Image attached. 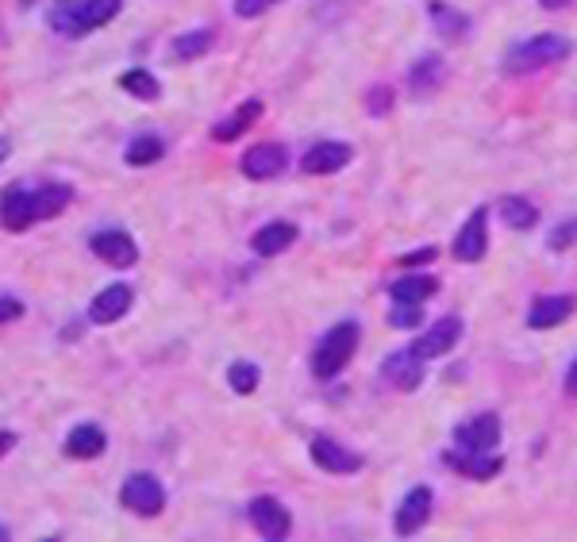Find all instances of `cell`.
<instances>
[{
	"label": "cell",
	"instance_id": "1",
	"mask_svg": "<svg viewBox=\"0 0 577 542\" xmlns=\"http://www.w3.org/2000/svg\"><path fill=\"white\" fill-rule=\"evenodd\" d=\"M124 0H58L51 8V27L58 35H89L97 27L112 24L120 16Z\"/></svg>",
	"mask_w": 577,
	"mask_h": 542
},
{
	"label": "cell",
	"instance_id": "2",
	"mask_svg": "<svg viewBox=\"0 0 577 542\" xmlns=\"http://www.w3.org/2000/svg\"><path fill=\"white\" fill-rule=\"evenodd\" d=\"M358 339H362V327L354 320L335 323L324 339L316 343V350H312V373H316V381H331V377H339V373L347 370L354 350H358Z\"/></svg>",
	"mask_w": 577,
	"mask_h": 542
},
{
	"label": "cell",
	"instance_id": "3",
	"mask_svg": "<svg viewBox=\"0 0 577 542\" xmlns=\"http://www.w3.org/2000/svg\"><path fill=\"white\" fill-rule=\"evenodd\" d=\"M566 54H570V43H566L562 35H535V39H524V43H516V47L504 54V70L512 77L535 74V70H543V66L562 62Z\"/></svg>",
	"mask_w": 577,
	"mask_h": 542
},
{
	"label": "cell",
	"instance_id": "4",
	"mask_svg": "<svg viewBox=\"0 0 577 542\" xmlns=\"http://www.w3.org/2000/svg\"><path fill=\"white\" fill-rule=\"evenodd\" d=\"M120 504L131 508L135 516L151 519L166 508V489H162V481L154 473H131L124 481V489H120Z\"/></svg>",
	"mask_w": 577,
	"mask_h": 542
},
{
	"label": "cell",
	"instance_id": "5",
	"mask_svg": "<svg viewBox=\"0 0 577 542\" xmlns=\"http://www.w3.org/2000/svg\"><path fill=\"white\" fill-rule=\"evenodd\" d=\"M454 443H458V450H470V454H489L493 446L501 443V419H497V412H477V416L462 419L454 427Z\"/></svg>",
	"mask_w": 577,
	"mask_h": 542
},
{
	"label": "cell",
	"instance_id": "6",
	"mask_svg": "<svg viewBox=\"0 0 577 542\" xmlns=\"http://www.w3.org/2000/svg\"><path fill=\"white\" fill-rule=\"evenodd\" d=\"M247 516H251L254 531H258L262 539H270V542L289 539L293 516H289V508H285L277 496H254L251 508H247Z\"/></svg>",
	"mask_w": 577,
	"mask_h": 542
},
{
	"label": "cell",
	"instance_id": "7",
	"mask_svg": "<svg viewBox=\"0 0 577 542\" xmlns=\"http://www.w3.org/2000/svg\"><path fill=\"white\" fill-rule=\"evenodd\" d=\"M308 454H312V462L324 469V473H335V477H351V473H358V469L366 466L362 454H354V450H347L343 443H335L331 435H316V439L308 443Z\"/></svg>",
	"mask_w": 577,
	"mask_h": 542
},
{
	"label": "cell",
	"instance_id": "8",
	"mask_svg": "<svg viewBox=\"0 0 577 542\" xmlns=\"http://www.w3.org/2000/svg\"><path fill=\"white\" fill-rule=\"evenodd\" d=\"M424 366L427 358H420L412 346H404V350H393V354L381 362V377H385L393 389L412 393V389H420V381H424Z\"/></svg>",
	"mask_w": 577,
	"mask_h": 542
},
{
	"label": "cell",
	"instance_id": "9",
	"mask_svg": "<svg viewBox=\"0 0 577 542\" xmlns=\"http://www.w3.org/2000/svg\"><path fill=\"white\" fill-rule=\"evenodd\" d=\"M89 247L97 258H104L108 266H116V270H127V266H135L139 262V247H135V239L120 231V227H104L97 231L93 239H89Z\"/></svg>",
	"mask_w": 577,
	"mask_h": 542
},
{
	"label": "cell",
	"instance_id": "10",
	"mask_svg": "<svg viewBox=\"0 0 577 542\" xmlns=\"http://www.w3.org/2000/svg\"><path fill=\"white\" fill-rule=\"evenodd\" d=\"M0 223L8 231H27L39 223V212H35V189H24V185H8L4 197H0Z\"/></svg>",
	"mask_w": 577,
	"mask_h": 542
},
{
	"label": "cell",
	"instance_id": "11",
	"mask_svg": "<svg viewBox=\"0 0 577 542\" xmlns=\"http://www.w3.org/2000/svg\"><path fill=\"white\" fill-rule=\"evenodd\" d=\"M354 150L347 143H335V139H320L316 147L304 150L301 170L308 177H327V173H339L343 166H351Z\"/></svg>",
	"mask_w": 577,
	"mask_h": 542
},
{
	"label": "cell",
	"instance_id": "12",
	"mask_svg": "<svg viewBox=\"0 0 577 542\" xmlns=\"http://www.w3.org/2000/svg\"><path fill=\"white\" fill-rule=\"evenodd\" d=\"M239 166H243V177H251V181H274L289 166V154L277 143H258V147H251L243 154Z\"/></svg>",
	"mask_w": 577,
	"mask_h": 542
},
{
	"label": "cell",
	"instance_id": "13",
	"mask_svg": "<svg viewBox=\"0 0 577 542\" xmlns=\"http://www.w3.org/2000/svg\"><path fill=\"white\" fill-rule=\"evenodd\" d=\"M431 504H435V493H431L427 485H420V489H412V493L404 496L397 516H393V527H397L401 539H412L427 519H431Z\"/></svg>",
	"mask_w": 577,
	"mask_h": 542
},
{
	"label": "cell",
	"instance_id": "14",
	"mask_svg": "<svg viewBox=\"0 0 577 542\" xmlns=\"http://www.w3.org/2000/svg\"><path fill=\"white\" fill-rule=\"evenodd\" d=\"M485 223H489V212L477 208L466 220V227L458 231V239H454V258L458 262H481L485 258V250H489V227Z\"/></svg>",
	"mask_w": 577,
	"mask_h": 542
},
{
	"label": "cell",
	"instance_id": "15",
	"mask_svg": "<svg viewBox=\"0 0 577 542\" xmlns=\"http://www.w3.org/2000/svg\"><path fill=\"white\" fill-rule=\"evenodd\" d=\"M131 304H135V289H131V285H108V289H101V293L93 296V304H89V320L93 323L124 320Z\"/></svg>",
	"mask_w": 577,
	"mask_h": 542
},
{
	"label": "cell",
	"instance_id": "16",
	"mask_svg": "<svg viewBox=\"0 0 577 542\" xmlns=\"http://www.w3.org/2000/svg\"><path fill=\"white\" fill-rule=\"evenodd\" d=\"M577 300L570 293L562 296H543V300H535L531 304V312H527V327L531 331H551V327H558V323H566L570 316H574Z\"/></svg>",
	"mask_w": 577,
	"mask_h": 542
},
{
	"label": "cell",
	"instance_id": "17",
	"mask_svg": "<svg viewBox=\"0 0 577 542\" xmlns=\"http://www.w3.org/2000/svg\"><path fill=\"white\" fill-rule=\"evenodd\" d=\"M458 339H462V320H458V316H443V320L427 331L424 339H416V343H412V350H416L420 358L431 362V358H439V354L454 350Z\"/></svg>",
	"mask_w": 577,
	"mask_h": 542
},
{
	"label": "cell",
	"instance_id": "18",
	"mask_svg": "<svg viewBox=\"0 0 577 542\" xmlns=\"http://www.w3.org/2000/svg\"><path fill=\"white\" fill-rule=\"evenodd\" d=\"M104 446H108V435H104L97 423H81L66 435V458H77V462H89V458H101Z\"/></svg>",
	"mask_w": 577,
	"mask_h": 542
},
{
	"label": "cell",
	"instance_id": "19",
	"mask_svg": "<svg viewBox=\"0 0 577 542\" xmlns=\"http://www.w3.org/2000/svg\"><path fill=\"white\" fill-rule=\"evenodd\" d=\"M451 469H458L462 477H474V481H489V477H497L504 469V462L489 450V454H470V450H454L443 458Z\"/></svg>",
	"mask_w": 577,
	"mask_h": 542
},
{
	"label": "cell",
	"instance_id": "20",
	"mask_svg": "<svg viewBox=\"0 0 577 542\" xmlns=\"http://www.w3.org/2000/svg\"><path fill=\"white\" fill-rule=\"evenodd\" d=\"M258 116H262V100H243L227 120L212 127V139L216 143H231V139H239V135H247L254 124H258Z\"/></svg>",
	"mask_w": 577,
	"mask_h": 542
},
{
	"label": "cell",
	"instance_id": "21",
	"mask_svg": "<svg viewBox=\"0 0 577 542\" xmlns=\"http://www.w3.org/2000/svg\"><path fill=\"white\" fill-rule=\"evenodd\" d=\"M293 243H297V227H293V223H285V220L258 227V235L251 239L254 254H262V258H274V254L289 250Z\"/></svg>",
	"mask_w": 577,
	"mask_h": 542
},
{
	"label": "cell",
	"instance_id": "22",
	"mask_svg": "<svg viewBox=\"0 0 577 542\" xmlns=\"http://www.w3.org/2000/svg\"><path fill=\"white\" fill-rule=\"evenodd\" d=\"M439 85H443V58L424 54L408 74V89H412V97H431Z\"/></svg>",
	"mask_w": 577,
	"mask_h": 542
},
{
	"label": "cell",
	"instance_id": "23",
	"mask_svg": "<svg viewBox=\"0 0 577 542\" xmlns=\"http://www.w3.org/2000/svg\"><path fill=\"white\" fill-rule=\"evenodd\" d=\"M439 281L435 277H424V273H404L401 281L389 285V296L401 300V304H424L427 296H435Z\"/></svg>",
	"mask_w": 577,
	"mask_h": 542
},
{
	"label": "cell",
	"instance_id": "24",
	"mask_svg": "<svg viewBox=\"0 0 577 542\" xmlns=\"http://www.w3.org/2000/svg\"><path fill=\"white\" fill-rule=\"evenodd\" d=\"M501 216L512 231H531V227L539 223V208L527 197H520V193H512V197L501 200Z\"/></svg>",
	"mask_w": 577,
	"mask_h": 542
},
{
	"label": "cell",
	"instance_id": "25",
	"mask_svg": "<svg viewBox=\"0 0 577 542\" xmlns=\"http://www.w3.org/2000/svg\"><path fill=\"white\" fill-rule=\"evenodd\" d=\"M427 12H431V24H435V31H439L443 39H458V35L470 31V20H466L458 8H451V4H439V0H435Z\"/></svg>",
	"mask_w": 577,
	"mask_h": 542
},
{
	"label": "cell",
	"instance_id": "26",
	"mask_svg": "<svg viewBox=\"0 0 577 542\" xmlns=\"http://www.w3.org/2000/svg\"><path fill=\"white\" fill-rule=\"evenodd\" d=\"M166 154V143L158 135H135L127 143V166H154Z\"/></svg>",
	"mask_w": 577,
	"mask_h": 542
},
{
	"label": "cell",
	"instance_id": "27",
	"mask_svg": "<svg viewBox=\"0 0 577 542\" xmlns=\"http://www.w3.org/2000/svg\"><path fill=\"white\" fill-rule=\"evenodd\" d=\"M120 89L139 100L162 97V85H158V77H154L151 70H127V74H120Z\"/></svg>",
	"mask_w": 577,
	"mask_h": 542
},
{
	"label": "cell",
	"instance_id": "28",
	"mask_svg": "<svg viewBox=\"0 0 577 542\" xmlns=\"http://www.w3.org/2000/svg\"><path fill=\"white\" fill-rule=\"evenodd\" d=\"M212 43H216V35H212L208 27H201V31H189V35L174 39V58H177V62H193V58L208 54Z\"/></svg>",
	"mask_w": 577,
	"mask_h": 542
},
{
	"label": "cell",
	"instance_id": "29",
	"mask_svg": "<svg viewBox=\"0 0 577 542\" xmlns=\"http://www.w3.org/2000/svg\"><path fill=\"white\" fill-rule=\"evenodd\" d=\"M258 381H262V370H258L254 362H235V366L227 370V385L239 396H251L254 389H258Z\"/></svg>",
	"mask_w": 577,
	"mask_h": 542
},
{
	"label": "cell",
	"instance_id": "30",
	"mask_svg": "<svg viewBox=\"0 0 577 542\" xmlns=\"http://www.w3.org/2000/svg\"><path fill=\"white\" fill-rule=\"evenodd\" d=\"M420 320H424L420 304H401V300H393V312H389V323H393L397 331H412V327H420Z\"/></svg>",
	"mask_w": 577,
	"mask_h": 542
},
{
	"label": "cell",
	"instance_id": "31",
	"mask_svg": "<svg viewBox=\"0 0 577 542\" xmlns=\"http://www.w3.org/2000/svg\"><path fill=\"white\" fill-rule=\"evenodd\" d=\"M574 243H577V220L558 223L551 231V239H547V247L551 250H566V247H574Z\"/></svg>",
	"mask_w": 577,
	"mask_h": 542
},
{
	"label": "cell",
	"instance_id": "32",
	"mask_svg": "<svg viewBox=\"0 0 577 542\" xmlns=\"http://www.w3.org/2000/svg\"><path fill=\"white\" fill-rule=\"evenodd\" d=\"M370 104H366V112H370V116H385V112H389V108H393V89H385V85H381V89H370Z\"/></svg>",
	"mask_w": 577,
	"mask_h": 542
},
{
	"label": "cell",
	"instance_id": "33",
	"mask_svg": "<svg viewBox=\"0 0 577 542\" xmlns=\"http://www.w3.org/2000/svg\"><path fill=\"white\" fill-rule=\"evenodd\" d=\"M20 316H24V300H20V296L0 293V323H12V320H20Z\"/></svg>",
	"mask_w": 577,
	"mask_h": 542
},
{
	"label": "cell",
	"instance_id": "34",
	"mask_svg": "<svg viewBox=\"0 0 577 542\" xmlns=\"http://www.w3.org/2000/svg\"><path fill=\"white\" fill-rule=\"evenodd\" d=\"M404 270H416V266H427V262H435V247H424V250H412V254H401L397 258Z\"/></svg>",
	"mask_w": 577,
	"mask_h": 542
},
{
	"label": "cell",
	"instance_id": "35",
	"mask_svg": "<svg viewBox=\"0 0 577 542\" xmlns=\"http://www.w3.org/2000/svg\"><path fill=\"white\" fill-rule=\"evenodd\" d=\"M270 4H274V0H235V12H239L243 20H254V16H262Z\"/></svg>",
	"mask_w": 577,
	"mask_h": 542
},
{
	"label": "cell",
	"instance_id": "36",
	"mask_svg": "<svg viewBox=\"0 0 577 542\" xmlns=\"http://www.w3.org/2000/svg\"><path fill=\"white\" fill-rule=\"evenodd\" d=\"M566 396H577V358H574V366L566 370Z\"/></svg>",
	"mask_w": 577,
	"mask_h": 542
},
{
	"label": "cell",
	"instance_id": "37",
	"mask_svg": "<svg viewBox=\"0 0 577 542\" xmlns=\"http://www.w3.org/2000/svg\"><path fill=\"white\" fill-rule=\"evenodd\" d=\"M12 446H16V435H12V431H0V458H4Z\"/></svg>",
	"mask_w": 577,
	"mask_h": 542
},
{
	"label": "cell",
	"instance_id": "38",
	"mask_svg": "<svg viewBox=\"0 0 577 542\" xmlns=\"http://www.w3.org/2000/svg\"><path fill=\"white\" fill-rule=\"evenodd\" d=\"M539 4H543V8H547V12H562V8H570V4H574V0H539Z\"/></svg>",
	"mask_w": 577,
	"mask_h": 542
},
{
	"label": "cell",
	"instance_id": "39",
	"mask_svg": "<svg viewBox=\"0 0 577 542\" xmlns=\"http://www.w3.org/2000/svg\"><path fill=\"white\" fill-rule=\"evenodd\" d=\"M8 154H12V139H8V135H0V162H4Z\"/></svg>",
	"mask_w": 577,
	"mask_h": 542
},
{
	"label": "cell",
	"instance_id": "40",
	"mask_svg": "<svg viewBox=\"0 0 577 542\" xmlns=\"http://www.w3.org/2000/svg\"><path fill=\"white\" fill-rule=\"evenodd\" d=\"M0 542H8V527H0Z\"/></svg>",
	"mask_w": 577,
	"mask_h": 542
},
{
	"label": "cell",
	"instance_id": "41",
	"mask_svg": "<svg viewBox=\"0 0 577 542\" xmlns=\"http://www.w3.org/2000/svg\"><path fill=\"white\" fill-rule=\"evenodd\" d=\"M274 4H277V0H274Z\"/></svg>",
	"mask_w": 577,
	"mask_h": 542
}]
</instances>
